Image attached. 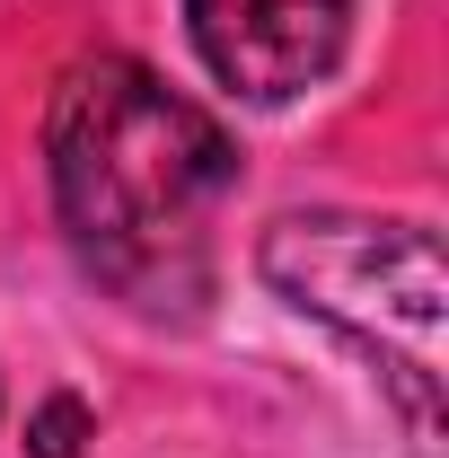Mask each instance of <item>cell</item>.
Segmentation results:
<instances>
[{
    "instance_id": "3",
    "label": "cell",
    "mask_w": 449,
    "mask_h": 458,
    "mask_svg": "<svg viewBox=\"0 0 449 458\" xmlns=\"http://www.w3.org/2000/svg\"><path fill=\"white\" fill-rule=\"evenodd\" d=\"M203 71L247 106H291L343 62L352 0H185Z\"/></svg>"
},
{
    "instance_id": "1",
    "label": "cell",
    "mask_w": 449,
    "mask_h": 458,
    "mask_svg": "<svg viewBox=\"0 0 449 458\" xmlns=\"http://www.w3.org/2000/svg\"><path fill=\"white\" fill-rule=\"evenodd\" d=\"M45 176L71 256L141 318H194L212 300V229L238 194V150L150 62L89 54L54 80Z\"/></svg>"
},
{
    "instance_id": "4",
    "label": "cell",
    "mask_w": 449,
    "mask_h": 458,
    "mask_svg": "<svg viewBox=\"0 0 449 458\" xmlns=\"http://www.w3.org/2000/svg\"><path fill=\"white\" fill-rule=\"evenodd\" d=\"M36 458H80V405L71 397H54L36 414Z\"/></svg>"
},
{
    "instance_id": "2",
    "label": "cell",
    "mask_w": 449,
    "mask_h": 458,
    "mask_svg": "<svg viewBox=\"0 0 449 458\" xmlns=\"http://www.w3.org/2000/svg\"><path fill=\"white\" fill-rule=\"evenodd\" d=\"M256 274L318 327L361 344L388 370L414 450L441 458V238L423 221H352V212H291L265 229Z\"/></svg>"
}]
</instances>
